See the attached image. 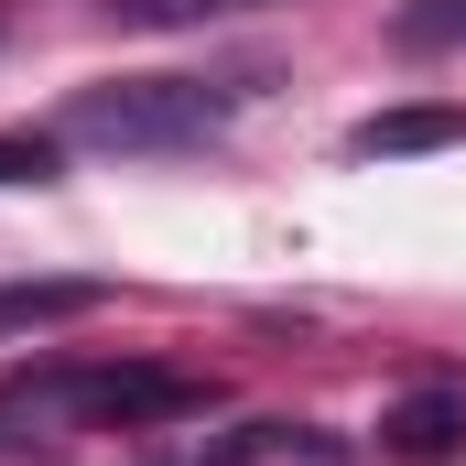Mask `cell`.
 I'll return each mask as SVG.
<instances>
[{
    "label": "cell",
    "instance_id": "6da1fadb",
    "mask_svg": "<svg viewBox=\"0 0 466 466\" xmlns=\"http://www.w3.org/2000/svg\"><path fill=\"white\" fill-rule=\"evenodd\" d=\"M238 98L249 87H218V76H109V87H76L66 130L98 152H196L228 130Z\"/></svg>",
    "mask_w": 466,
    "mask_h": 466
},
{
    "label": "cell",
    "instance_id": "7a4b0ae2",
    "mask_svg": "<svg viewBox=\"0 0 466 466\" xmlns=\"http://www.w3.org/2000/svg\"><path fill=\"white\" fill-rule=\"evenodd\" d=\"M33 401H44L55 423L109 434V423H174V412H196L207 380H185V369H66V380H44Z\"/></svg>",
    "mask_w": 466,
    "mask_h": 466
},
{
    "label": "cell",
    "instance_id": "3957f363",
    "mask_svg": "<svg viewBox=\"0 0 466 466\" xmlns=\"http://www.w3.org/2000/svg\"><path fill=\"white\" fill-rule=\"evenodd\" d=\"M380 445L390 456H456L466 445V390H401L380 412Z\"/></svg>",
    "mask_w": 466,
    "mask_h": 466
},
{
    "label": "cell",
    "instance_id": "277c9868",
    "mask_svg": "<svg viewBox=\"0 0 466 466\" xmlns=\"http://www.w3.org/2000/svg\"><path fill=\"white\" fill-rule=\"evenodd\" d=\"M98 304H109V282H76V271H55V282H0V337L76 326V315H98Z\"/></svg>",
    "mask_w": 466,
    "mask_h": 466
},
{
    "label": "cell",
    "instance_id": "5b68a950",
    "mask_svg": "<svg viewBox=\"0 0 466 466\" xmlns=\"http://www.w3.org/2000/svg\"><path fill=\"white\" fill-rule=\"evenodd\" d=\"M445 141H466V109H445V98H423V109H380L348 130L358 163H380V152H445Z\"/></svg>",
    "mask_w": 466,
    "mask_h": 466
},
{
    "label": "cell",
    "instance_id": "8992f818",
    "mask_svg": "<svg viewBox=\"0 0 466 466\" xmlns=\"http://www.w3.org/2000/svg\"><path fill=\"white\" fill-rule=\"evenodd\" d=\"M119 22H152V33H174V22H238V11H271V0H98Z\"/></svg>",
    "mask_w": 466,
    "mask_h": 466
},
{
    "label": "cell",
    "instance_id": "52a82bcc",
    "mask_svg": "<svg viewBox=\"0 0 466 466\" xmlns=\"http://www.w3.org/2000/svg\"><path fill=\"white\" fill-rule=\"evenodd\" d=\"M0 185H55V141L44 130H0Z\"/></svg>",
    "mask_w": 466,
    "mask_h": 466
},
{
    "label": "cell",
    "instance_id": "ba28073f",
    "mask_svg": "<svg viewBox=\"0 0 466 466\" xmlns=\"http://www.w3.org/2000/svg\"><path fill=\"white\" fill-rule=\"evenodd\" d=\"M401 44H466V0H412L401 11Z\"/></svg>",
    "mask_w": 466,
    "mask_h": 466
}]
</instances>
